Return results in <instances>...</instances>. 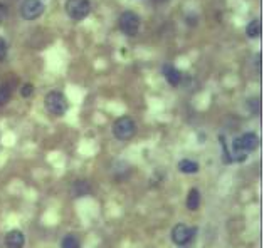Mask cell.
I'll use <instances>...</instances> for the list:
<instances>
[{
  "mask_svg": "<svg viewBox=\"0 0 264 248\" xmlns=\"http://www.w3.org/2000/svg\"><path fill=\"white\" fill-rule=\"evenodd\" d=\"M258 146H259V138H258L256 132H244V134H241L239 138H236L234 141H232V153H231L232 159L231 161H236V163L246 161L248 154L256 151Z\"/></svg>",
  "mask_w": 264,
  "mask_h": 248,
  "instance_id": "1",
  "label": "cell"
},
{
  "mask_svg": "<svg viewBox=\"0 0 264 248\" xmlns=\"http://www.w3.org/2000/svg\"><path fill=\"white\" fill-rule=\"evenodd\" d=\"M44 106H46L49 114H52V116H56V118H61V116H64L66 111H68V99H66V96L63 92L51 91L44 97Z\"/></svg>",
  "mask_w": 264,
  "mask_h": 248,
  "instance_id": "2",
  "label": "cell"
},
{
  "mask_svg": "<svg viewBox=\"0 0 264 248\" xmlns=\"http://www.w3.org/2000/svg\"><path fill=\"white\" fill-rule=\"evenodd\" d=\"M136 134V123L130 116H121L113 123V136L118 141H130Z\"/></svg>",
  "mask_w": 264,
  "mask_h": 248,
  "instance_id": "3",
  "label": "cell"
},
{
  "mask_svg": "<svg viewBox=\"0 0 264 248\" xmlns=\"http://www.w3.org/2000/svg\"><path fill=\"white\" fill-rule=\"evenodd\" d=\"M66 14L73 20H83L89 15L91 3L89 0H66Z\"/></svg>",
  "mask_w": 264,
  "mask_h": 248,
  "instance_id": "4",
  "label": "cell"
},
{
  "mask_svg": "<svg viewBox=\"0 0 264 248\" xmlns=\"http://www.w3.org/2000/svg\"><path fill=\"white\" fill-rule=\"evenodd\" d=\"M118 24H120V29L123 34L128 35V37H135L140 30V17L133 10H126L120 15Z\"/></svg>",
  "mask_w": 264,
  "mask_h": 248,
  "instance_id": "5",
  "label": "cell"
},
{
  "mask_svg": "<svg viewBox=\"0 0 264 248\" xmlns=\"http://www.w3.org/2000/svg\"><path fill=\"white\" fill-rule=\"evenodd\" d=\"M44 3L42 0H24L20 3V15L24 20H36L44 14Z\"/></svg>",
  "mask_w": 264,
  "mask_h": 248,
  "instance_id": "6",
  "label": "cell"
},
{
  "mask_svg": "<svg viewBox=\"0 0 264 248\" xmlns=\"http://www.w3.org/2000/svg\"><path fill=\"white\" fill-rule=\"evenodd\" d=\"M195 233H197L195 228H190L185 223H178L172 228V242L178 247H183V245H187L188 242H192Z\"/></svg>",
  "mask_w": 264,
  "mask_h": 248,
  "instance_id": "7",
  "label": "cell"
},
{
  "mask_svg": "<svg viewBox=\"0 0 264 248\" xmlns=\"http://www.w3.org/2000/svg\"><path fill=\"white\" fill-rule=\"evenodd\" d=\"M25 235L20 230H10L5 235V248H24Z\"/></svg>",
  "mask_w": 264,
  "mask_h": 248,
  "instance_id": "8",
  "label": "cell"
},
{
  "mask_svg": "<svg viewBox=\"0 0 264 248\" xmlns=\"http://www.w3.org/2000/svg\"><path fill=\"white\" fill-rule=\"evenodd\" d=\"M164 76L170 86H178L182 82V72L177 67H174V65H169V64L164 65Z\"/></svg>",
  "mask_w": 264,
  "mask_h": 248,
  "instance_id": "9",
  "label": "cell"
},
{
  "mask_svg": "<svg viewBox=\"0 0 264 248\" xmlns=\"http://www.w3.org/2000/svg\"><path fill=\"white\" fill-rule=\"evenodd\" d=\"M177 168L180 173H183V175H195V173H199V170H200L199 163L193 161V159H187V158L180 159Z\"/></svg>",
  "mask_w": 264,
  "mask_h": 248,
  "instance_id": "10",
  "label": "cell"
},
{
  "mask_svg": "<svg viewBox=\"0 0 264 248\" xmlns=\"http://www.w3.org/2000/svg\"><path fill=\"white\" fill-rule=\"evenodd\" d=\"M91 191V186H89V181H85V180H78L74 181L73 186H71V193L74 198H81V196H86L88 193Z\"/></svg>",
  "mask_w": 264,
  "mask_h": 248,
  "instance_id": "11",
  "label": "cell"
},
{
  "mask_svg": "<svg viewBox=\"0 0 264 248\" xmlns=\"http://www.w3.org/2000/svg\"><path fill=\"white\" fill-rule=\"evenodd\" d=\"M185 205H187V208H188L190 211L199 210V206H200V191H199V189H197V188H192L190 191H188Z\"/></svg>",
  "mask_w": 264,
  "mask_h": 248,
  "instance_id": "12",
  "label": "cell"
},
{
  "mask_svg": "<svg viewBox=\"0 0 264 248\" xmlns=\"http://www.w3.org/2000/svg\"><path fill=\"white\" fill-rule=\"evenodd\" d=\"M246 34H248V37L251 39H258L259 35H261V24H259V19H254L249 22L248 27H246Z\"/></svg>",
  "mask_w": 264,
  "mask_h": 248,
  "instance_id": "13",
  "label": "cell"
},
{
  "mask_svg": "<svg viewBox=\"0 0 264 248\" xmlns=\"http://www.w3.org/2000/svg\"><path fill=\"white\" fill-rule=\"evenodd\" d=\"M61 248H81V242H79L76 235L69 233L61 240Z\"/></svg>",
  "mask_w": 264,
  "mask_h": 248,
  "instance_id": "14",
  "label": "cell"
},
{
  "mask_svg": "<svg viewBox=\"0 0 264 248\" xmlns=\"http://www.w3.org/2000/svg\"><path fill=\"white\" fill-rule=\"evenodd\" d=\"M10 94H12L10 86H8L7 82L0 84V106H3V104L8 103V99H10Z\"/></svg>",
  "mask_w": 264,
  "mask_h": 248,
  "instance_id": "15",
  "label": "cell"
},
{
  "mask_svg": "<svg viewBox=\"0 0 264 248\" xmlns=\"http://www.w3.org/2000/svg\"><path fill=\"white\" fill-rule=\"evenodd\" d=\"M20 94L24 96V97H30L34 94V86L32 84H24V86H22V89H20Z\"/></svg>",
  "mask_w": 264,
  "mask_h": 248,
  "instance_id": "16",
  "label": "cell"
},
{
  "mask_svg": "<svg viewBox=\"0 0 264 248\" xmlns=\"http://www.w3.org/2000/svg\"><path fill=\"white\" fill-rule=\"evenodd\" d=\"M8 17V7L3 2H0V24H3Z\"/></svg>",
  "mask_w": 264,
  "mask_h": 248,
  "instance_id": "17",
  "label": "cell"
},
{
  "mask_svg": "<svg viewBox=\"0 0 264 248\" xmlns=\"http://www.w3.org/2000/svg\"><path fill=\"white\" fill-rule=\"evenodd\" d=\"M5 57H7V42L0 37V62H3Z\"/></svg>",
  "mask_w": 264,
  "mask_h": 248,
  "instance_id": "18",
  "label": "cell"
},
{
  "mask_svg": "<svg viewBox=\"0 0 264 248\" xmlns=\"http://www.w3.org/2000/svg\"><path fill=\"white\" fill-rule=\"evenodd\" d=\"M153 2H155V3H165L167 0H153Z\"/></svg>",
  "mask_w": 264,
  "mask_h": 248,
  "instance_id": "19",
  "label": "cell"
}]
</instances>
